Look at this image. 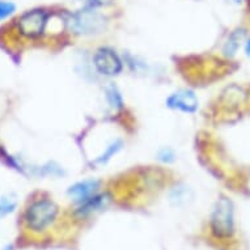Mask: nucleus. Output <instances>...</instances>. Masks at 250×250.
<instances>
[{
  "label": "nucleus",
  "mask_w": 250,
  "mask_h": 250,
  "mask_svg": "<svg viewBox=\"0 0 250 250\" xmlns=\"http://www.w3.org/2000/svg\"><path fill=\"white\" fill-rule=\"evenodd\" d=\"M107 24V17L89 5L72 13L66 21L67 29L75 36H97L106 30Z\"/></svg>",
  "instance_id": "f257e3e1"
},
{
  "label": "nucleus",
  "mask_w": 250,
  "mask_h": 250,
  "mask_svg": "<svg viewBox=\"0 0 250 250\" xmlns=\"http://www.w3.org/2000/svg\"><path fill=\"white\" fill-rule=\"evenodd\" d=\"M209 230L216 240H230L236 234L234 205L228 197L219 198L209 216Z\"/></svg>",
  "instance_id": "f03ea898"
},
{
  "label": "nucleus",
  "mask_w": 250,
  "mask_h": 250,
  "mask_svg": "<svg viewBox=\"0 0 250 250\" xmlns=\"http://www.w3.org/2000/svg\"><path fill=\"white\" fill-rule=\"evenodd\" d=\"M59 216V207L51 199H38L32 202L25 209L24 220L29 229L41 233L54 226Z\"/></svg>",
  "instance_id": "7ed1b4c3"
},
{
  "label": "nucleus",
  "mask_w": 250,
  "mask_h": 250,
  "mask_svg": "<svg viewBox=\"0 0 250 250\" xmlns=\"http://www.w3.org/2000/svg\"><path fill=\"white\" fill-rule=\"evenodd\" d=\"M49 12L43 8H36L22 13L17 20V30L22 37L36 40L42 37L49 22Z\"/></svg>",
  "instance_id": "20e7f679"
},
{
  "label": "nucleus",
  "mask_w": 250,
  "mask_h": 250,
  "mask_svg": "<svg viewBox=\"0 0 250 250\" xmlns=\"http://www.w3.org/2000/svg\"><path fill=\"white\" fill-rule=\"evenodd\" d=\"M93 66L100 75L113 78L123 71V61L111 47H100L93 55Z\"/></svg>",
  "instance_id": "39448f33"
},
{
  "label": "nucleus",
  "mask_w": 250,
  "mask_h": 250,
  "mask_svg": "<svg viewBox=\"0 0 250 250\" xmlns=\"http://www.w3.org/2000/svg\"><path fill=\"white\" fill-rule=\"evenodd\" d=\"M165 105L170 110L180 111L184 114H194L199 107L197 96L190 89H180L172 93L165 101Z\"/></svg>",
  "instance_id": "423d86ee"
},
{
  "label": "nucleus",
  "mask_w": 250,
  "mask_h": 250,
  "mask_svg": "<svg viewBox=\"0 0 250 250\" xmlns=\"http://www.w3.org/2000/svg\"><path fill=\"white\" fill-rule=\"evenodd\" d=\"M100 188H101V182L99 180H84L76 184L71 185L67 189V195L74 199L75 203L84 201L86 198L92 197L95 194L100 193Z\"/></svg>",
  "instance_id": "0eeeda50"
},
{
  "label": "nucleus",
  "mask_w": 250,
  "mask_h": 250,
  "mask_svg": "<svg viewBox=\"0 0 250 250\" xmlns=\"http://www.w3.org/2000/svg\"><path fill=\"white\" fill-rule=\"evenodd\" d=\"M109 202V195L105 193H97L92 197L86 198L84 201L76 203V215L79 217H86L92 215L93 212H97L100 209H103Z\"/></svg>",
  "instance_id": "6e6552de"
},
{
  "label": "nucleus",
  "mask_w": 250,
  "mask_h": 250,
  "mask_svg": "<svg viewBox=\"0 0 250 250\" xmlns=\"http://www.w3.org/2000/svg\"><path fill=\"white\" fill-rule=\"evenodd\" d=\"M245 38V30L244 29H237L230 33V36L227 38L226 43L223 46V54L227 58H232L237 54V50L241 45V42Z\"/></svg>",
  "instance_id": "1a4fd4ad"
},
{
  "label": "nucleus",
  "mask_w": 250,
  "mask_h": 250,
  "mask_svg": "<svg viewBox=\"0 0 250 250\" xmlns=\"http://www.w3.org/2000/svg\"><path fill=\"white\" fill-rule=\"evenodd\" d=\"M105 97H106L109 106L113 110H121V109H123L125 103H123L122 93H121V90L114 84H110L109 86H106V89H105Z\"/></svg>",
  "instance_id": "9d476101"
},
{
  "label": "nucleus",
  "mask_w": 250,
  "mask_h": 250,
  "mask_svg": "<svg viewBox=\"0 0 250 250\" xmlns=\"http://www.w3.org/2000/svg\"><path fill=\"white\" fill-rule=\"evenodd\" d=\"M123 148V142L121 139H117L114 142H111L106 147V149L101 153V155L95 160L96 165H105L107 161H110L111 157H114L121 149Z\"/></svg>",
  "instance_id": "9b49d317"
},
{
  "label": "nucleus",
  "mask_w": 250,
  "mask_h": 250,
  "mask_svg": "<svg viewBox=\"0 0 250 250\" xmlns=\"http://www.w3.org/2000/svg\"><path fill=\"white\" fill-rule=\"evenodd\" d=\"M40 173L43 174V176H51V177H61L64 174L63 169L61 168V165H58L57 163H54V161H50V163H47L46 165L41 167Z\"/></svg>",
  "instance_id": "f8f14e48"
},
{
  "label": "nucleus",
  "mask_w": 250,
  "mask_h": 250,
  "mask_svg": "<svg viewBox=\"0 0 250 250\" xmlns=\"http://www.w3.org/2000/svg\"><path fill=\"white\" fill-rule=\"evenodd\" d=\"M16 201H13L11 198H0V219L12 213L16 209Z\"/></svg>",
  "instance_id": "ddd939ff"
},
{
  "label": "nucleus",
  "mask_w": 250,
  "mask_h": 250,
  "mask_svg": "<svg viewBox=\"0 0 250 250\" xmlns=\"http://www.w3.org/2000/svg\"><path fill=\"white\" fill-rule=\"evenodd\" d=\"M176 152L173 151L172 148L164 147L157 152V160L161 161L163 164H172L176 161Z\"/></svg>",
  "instance_id": "4468645a"
},
{
  "label": "nucleus",
  "mask_w": 250,
  "mask_h": 250,
  "mask_svg": "<svg viewBox=\"0 0 250 250\" xmlns=\"http://www.w3.org/2000/svg\"><path fill=\"white\" fill-rule=\"evenodd\" d=\"M189 193L190 190L188 188H185V186H178L176 189L173 190L172 194H170V198H172L173 202H176L177 205H180V203H184L186 202V199L189 198Z\"/></svg>",
  "instance_id": "2eb2a0df"
},
{
  "label": "nucleus",
  "mask_w": 250,
  "mask_h": 250,
  "mask_svg": "<svg viewBox=\"0 0 250 250\" xmlns=\"http://www.w3.org/2000/svg\"><path fill=\"white\" fill-rule=\"evenodd\" d=\"M16 11V5L12 1L0 0V21L5 20L7 17L12 16Z\"/></svg>",
  "instance_id": "dca6fc26"
},
{
  "label": "nucleus",
  "mask_w": 250,
  "mask_h": 250,
  "mask_svg": "<svg viewBox=\"0 0 250 250\" xmlns=\"http://www.w3.org/2000/svg\"><path fill=\"white\" fill-rule=\"evenodd\" d=\"M113 0H88V5L89 7H95V8H100V7H105V5L110 4Z\"/></svg>",
  "instance_id": "f3484780"
},
{
  "label": "nucleus",
  "mask_w": 250,
  "mask_h": 250,
  "mask_svg": "<svg viewBox=\"0 0 250 250\" xmlns=\"http://www.w3.org/2000/svg\"><path fill=\"white\" fill-rule=\"evenodd\" d=\"M245 54L246 57H250V38L245 42Z\"/></svg>",
  "instance_id": "a211bd4d"
},
{
  "label": "nucleus",
  "mask_w": 250,
  "mask_h": 250,
  "mask_svg": "<svg viewBox=\"0 0 250 250\" xmlns=\"http://www.w3.org/2000/svg\"><path fill=\"white\" fill-rule=\"evenodd\" d=\"M4 250H12V245H7L4 248Z\"/></svg>",
  "instance_id": "6ab92c4d"
},
{
  "label": "nucleus",
  "mask_w": 250,
  "mask_h": 250,
  "mask_svg": "<svg viewBox=\"0 0 250 250\" xmlns=\"http://www.w3.org/2000/svg\"><path fill=\"white\" fill-rule=\"evenodd\" d=\"M233 1H234V3H237V4H240V3H241L242 0H233Z\"/></svg>",
  "instance_id": "aec40b11"
}]
</instances>
